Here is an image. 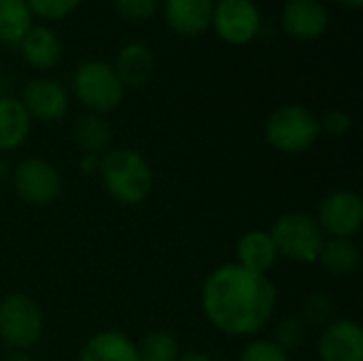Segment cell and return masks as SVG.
<instances>
[{"mask_svg":"<svg viewBox=\"0 0 363 361\" xmlns=\"http://www.w3.org/2000/svg\"><path fill=\"white\" fill-rule=\"evenodd\" d=\"M200 306L206 321L230 338H257L279 306V287L268 274L221 264L202 283Z\"/></svg>","mask_w":363,"mask_h":361,"instance_id":"1","label":"cell"},{"mask_svg":"<svg viewBox=\"0 0 363 361\" xmlns=\"http://www.w3.org/2000/svg\"><path fill=\"white\" fill-rule=\"evenodd\" d=\"M98 177L104 191L123 206L145 202L153 189V168L149 160L132 147H111L100 155Z\"/></svg>","mask_w":363,"mask_h":361,"instance_id":"2","label":"cell"},{"mask_svg":"<svg viewBox=\"0 0 363 361\" xmlns=\"http://www.w3.org/2000/svg\"><path fill=\"white\" fill-rule=\"evenodd\" d=\"M321 136L319 115L304 104H281L264 123L266 143L283 155L306 153Z\"/></svg>","mask_w":363,"mask_h":361,"instance_id":"3","label":"cell"},{"mask_svg":"<svg viewBox=\"0 0 363 361\" xmlns=\"http://www.w3.org/2000/svg\"><path fill=\"white\" fill-rule=\"evenodd\" d=\"M268 232L281 260L300 266L317 264L325 243V234L313 215L300 211L285 213L274 219Z\"/></svg>","mask_w":363,"mask_h":361,"instance_id":"4","label":"cell"},{"mask_svg":"<svg viewBox=\"0 0 363 361\" xmlns=\"http://www.w3.org/2000/svg\"><path fill=\"white\" fill-rule=\"evenodd\" d=\"M70 87L83 109L96 115L115 111L125 98V87L119 81L113 64L104 60H87L79 64L72 72Z\"/></svg>","mask_w":363,"mask_h":361,"instance_id":"5","label":"cell"},{"mask_svg":"<svg viewBox=\"0 0 363 361\" xmlns=\"http://www.w3.org/2000/svg\"><path fill=\"white\" fill-rule=\"evenodd\" d=\"M45 332V315L38 302L26 294H9L0 300V343L13 351H30Z\"/></svg>","mask_w":363,"mask_h":361,"instance_id":"6","label":"cell"},{"mask_svg":"<svg viewBox=\"0 0 363 361\" xmlns=\"http://www.w3.org/2000/svg\"><path fill=\"white\" fill-rule=\"evenodd\" d=\"M15 194L32 206H47L62 194L64 181L60 170L43 157H23L11 172Z\"/></svg>","mask_w":363,"mask_h":361,"instance_id":"7","label":"cell"},{"mask_svg":"<svg viewBox=\"0 0 363 361\" xmlns=\"http://www.w3.org/2000/svg\"><path fill=\"white\" fill-rule=\"evenodd\" d=\"M262 11L253 0H215L211 28L234 47L253 43L262 32Z\"/></svg>","mask_w":363,"mask_h":361,"instance_id":"8","label":"cell"},{"mask_svg":"<svg viewBox=\"0 0 363 361\" xmlns=\"http://www.w3.org/2000/svg\"><path fill=\"white\" fill-rule=\"evenodd\" d=\"M317 223L325 238L353 240L363 223V200L353 189H334L328 194L317 211Z\"/></svg>","mask_w":363,"mask_h":361,"instance_id":"9","label":"cell"},{"mask_svg":"<svg viewBox=\"0 0 363 361\" xmlns=\"http://www.w3.org/2000/svg\"><path fill=\"white\" fill-rule=\"evenodd\" d=\"M32 121L53 123L66 117L70 96L66 87L53 79H30L17 96Z\"/></svg>","mask_w":363,"mask_h":361,"instance_id":"10","label":"cell"},{"mask_svg":"<svg viewBox=\"0 0 363 361\" xmlns=\"http://www.w3.org/2000/svg\"><path fill=\"white\" fill-rule=\"evenodd\" d=\"M319 361H363V330L359 321L342 317L334 319L317 338Z\"/></svg>","mask_w":363,"mask_h":361,"instance_id":"11","label":"cell"},{"mask_svg":"<svg viewBox=\"0 0 363 361\" xmlns=\"http://www.w3.org/2000/svg\"><path fill=\"white\" fill-rule=\"evenodd\" d=\"M281 26L296 40H317L330 28V11L321 0H287Z\"/></svg>","mask_w":363,"mask_h":361,"instance_id":"12","label":"cell"},{"mask_svg":"<svg viewBox=\"0 0 363 361\" xmlns=\"http://www.w3.org/2000/svg\"><path fill=\"white\" fill-rule=\"evenodd\" d=\"M215 0H164L166 26L179 36H200L211 28Z\"/></svg>","mask_w":363,"mask_h":361,"instance_id":"13","label":"cell"},{"mask_svg":"<svg viewBox=\"0 0 363 361\" xmlns=\"http://www.w3.org/2000/svg\"><path fill=\"white\" fill-rule=\"evenodd\" d=\"M17 47H19L23 62H28V66L36 70L55 68L64 51L62 38L57 36V32H53L49 26H43V23H34Z\"/></svg>","mask_w":363,"mask_h":361,"instance_id":"14","label":"cell"},{"mask_svg":"<svg viewBox=\"0 0 363 361\" xmlns=\"http://www.w3.org/2000/svg\"><path fill=\"white\" fill-rule=\"evenodd\" d=\"M113 68H115L119 81L123 83V87H140V85L149 83V79L153 77L155 55L149 49V45H145L140 40H132L119 49Z\"/></svg>","mask_w":363,"mask_h":361,"instance_id":"15","label":"cell"},{"mask_svg":"<svg viewBox=\"0 0 363 361\" xmlns=\"http://www.w3.org/2000/svg\"><path fill=\"white\" fill-rule=\"evenodd\" d=\"M279 260V251L268 230H249L236 243V264L247 270L268 274Z\"/></svg>","mask_w":363,"mask_h":361,"instance_id":"16","label":"cell"},{"mask_svg":"<svg viewBox=\"0 0 363 361\" xmlns=\"http://www.w3.org/2000/svg\"><path fill=\"white\" fill-rule=\"evenodd\" d=\"M77 361H140L136 343L117 330L98 332L85 340Z\"/></svg>","mask_w":363,"mask_h":361,"instance_id":"17","label":"cell"},{"mask_svg":"<svg viewBox=\"0 0 363 361\" xmlns=\"http://www.w3.org/2000/svg\"><path fill=\"white\" fill-rule=\"evenodd\" d=\"M32 132V119L17 96H0V153L19 149Z\"/></svg>","mask_w":363,"mask_h":361,"instance_id":"18","label":"cell"},{"mask_svg":"<svg viewBox=\"0 0 363 361\" xmlns=\"http://www.w3.org/2000/svg\"><path fill=\"white\" fill-rule=\"evenodd\" d=\"M72 140L85 155H102L111 149L113 143V130L111 123L104 119V115L96 113H83L77 117L72 126Z\"/></svg>","mask_w":363,"mask_h":361,"instance_id":"19","label":"cell"},{"mask_svg":"<svg viewBox=\"0 0 363 361\" xmlns=\"http://www.w3.org/2000/svg\"><path fill=\"white\" fill-rule=\"evenodd\" d=\"M359 247L349 240V238H325L323 249L319 253L317 264L332 277L336 279H345L355 274V270L359 268Z\"/></svg>","mask_w":363,"mask_h":361,"instance_id":"20","label":"cell"},{"mask_svg":"<svg viewBox=\"0 0 363 361\" xmlns=\"http://www.w3.org/2000/svg\"><path fill=\"white\" fill-rule=\"evenodd\" d=\"M32 26L34 17L26 0H0V45L17 47Z\"/></svg>","mask_w":363,"mask_h":361,"instance_id":"21","label":"cell"},{"mask_svg":"<svg viewBox=\"0 0 363 361\" xmlns=\"http://www.w3.org/2000/svg\"><path fill=\"white\" fill-rule=\"evenodd\" d=\"M136 347L140 361H177L181 355L177 336L164 330L149 332L140 343H136Z\"/></svg>","mask_w":363,"mask_h":361,"instance_id":"22","label":"cell"},{"mask_svg":"<svg viewBox=\"0 0 363 361\" xmlns=\"http://www.w3.org/2000/svg\"><path fill=\"white\" fill-rule=\"evenodd\" d=\"M308 332H311V328L300 315H287V317L277 321V326L272 330V340L281 349L291 353V351H298L306 345Z\"/></svg>","mask_w":363,"mask_h":361,"instance_id":"23","label":"cell"},{"mask_svg":"<svg viewBox=\"0 0 363 361\" xmlns=\"http://www.w3.org/2000/svg\"><path fill=\"white\" fill-rule=\"evenodd\" d=\"M300 317L308 323V328L311 326L325 328L328 323H332L336 319V300L328 291L317 289V291L308 294V298L304 300Z\"/></svg>","mask_w":363,"mask_h":361,"instance_id":"24","label":"cell"},{"mask_svg":"<svg viewBox=\"0 0 363 361\" xmlns=\"http://www.w3.org/2000/svg\"><path fill=\"white\" fill-rule=\"evenodd\" d=\"M30 13L34 19L43 21H60L68 15H72L81 0H26Z\"/></svg>","mask_w":363,"mask_h":361,"instance_id":"25","label":"cell"},{"mask_svg":"<svg viewBox=\"0 0 363 361\" xmlns=\"http://www.w3.org/2000/svg\"><path fill=\"white\" fill-rule=\"evenodd\" d=\"M238 361H291V357L272 338H253L240 351Z\"/></svg>","mask_w":363,"mask_h":361,"instance_id":"26","label":"cell"},{"mask_svg":"<svg viewBox=\"0 0 363 361\" xmlns=\"http://www.w3.org/2000/svg\"><path fill=\"white\" fill-rule=\"evenodd\" d=\"M113 9L121 19L145 21L160 11V0H113Z\"/></svg>","mask_w":363,"mask_h":361,"instance_id":"27","label":"cell"},{"mask_svg":"<svg viewBox=\"0 0 363 361\" xmlns=\"http://www.w3.org/2000/svg\"><path fill=\"white\" fill-rule=\"evenodd\" d=\"M319 130L332 138L347 136L353 130V117L342 109H330L319 117Z\"/></svg>","mask_w":363,"mask_h":361,"instance_id":"28","label":"cell"},{"mask_svg":"<svg viewBox=\"0 0 363 361\" xmlns=\"http://www.w3.org/2000/svg\"><path fill=\"white\" fill-rule=\"evenodd\" d=\"M98 166H100V157L98 155H81L79 160V170L83 174H98Z\"/></svg>","mask_w":363,"mask_h":361,"instance_id":"29","label":"cell"},{"mask_svg":"<svg viewBox=\"0 0 363 361\" xmlns=\"http://www.w3.org/2000/svg\"><path fill=\"white\" fill-rule=\"evenodd\" d=\"M177 361H215L211 355L206 353H198V351H191V353H181Z\"/></svg>","mask_w":363,"mask_h":361,"instance_id":"30","label":"cell"},{"mask_svg":"<svg viewBox=\"0 0 363 361\" xmlns=\"http://www.w3.org/2000/svg\"><path fill=\"white\" fill-rule=\"evenodd\" d=\"M4 361H38L30 351H13Z\"/></svg>","mask_w":363,"mask_h":361,"instance_id":"31","label":"cell"},{"mask_svg":"<svg viewBox=\"0 0 363 361\" xmlns=\"http://www.w3.org/2000/svg\"><path fill=\"white\" fill-rule=\"evenodd\" d=\"M11 172H13V168H11L6 162H0V181H2V179H9Z\"/></svg>","mask_w":363,"mask_h":361,"instance_id":"32","label":"cell"},{"mask_svg":"<svg viewBox=\"0 0 363 361\" xmlns=\"http://www.w3.org/2000/svg\"><path fill=\"white\" fill-rule=\"evenodd\" d=\"M336 2L342 6H349V9H359L363 4V0H336Z\"/></svg>","mask_w":363,"mask_h":361,"instance_id":"33","label":"cell"}]
</instances>
